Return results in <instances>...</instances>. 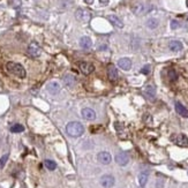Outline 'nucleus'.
Returning a JSON list of instances; mask_svg holds the SVG:
<instances>
[{"label":"nucleus","mask_w":188,"mask_h":188,"mask_svg":"<svg viewBox=\"0 0 188 188\" xmlns=\"http://www.w3.org/2000/svg\"><path fill=\"white\" fill-rule=\"evenodd\" d=\"M144 95L149 98V99H154L156 96V89L152 86H147L144 88Z\"/></svg>","instance_id":"18"},{"label":"nucleus","mask_w":188,"mask_h":188,"mask_svg":"<svg viewBox=\"0 0 188 188\" xmlns=\"http://www.w3.org/2000/svg\"><path fill=\"white\" fill-rule=\"evenodd\" d=\"M169 78H170V80H171V81H176V80H177L178 74L176 73V71H174V69H170V71H169Z\"/></svg>","instance_id":"26"},{"label":"nucleus","mask_w":188,"mask_h":188,"mask_svg":"<svg viewBox=\"0 0 188 188\" xmlns=\"http://www.w3.org/2000/svg\"><path fill=\"white\" fill-rule=\"evenodd\" d=\"M44 165H45V167H46L47 170H50V171H54V170L57 169L56 162H53V161H51V159H46V161L44 162Z\"/></svg>","instance_id":"21"},{"label":"nucleus","mask_w":188,"mask_h":188,"mask_svg":"<svg viewBox=\"0 0 188 188\" xmlns=\"http://www.w3.org/2000/svg\"><path fill=\"white\" fill-rule=\"evenodd\" d=\"M141 73L144 74V75H148V74L150 73V66H149V65H145V66L141 69Z\"/></svg>","instance_id":"27"},{"label":"nucleus","mask_w":188,"mask_h":188,"mask_svg":"<svg viewBox=\"0 0 188 188\" xmlns=\"http://www.w3.org/2000/svg\"><path fill=\"white\" fill-rule=\"evenodd\" d=\"M114 183H115V179L113 176L111 174H104L102 178H100V185L104 188H111L114 186Z\"/></svg>","instance_id":"4"},{"label":"nucleus","mask_w":188,"mask_h":188,"mask_svg":"<svg viewBox=\"0 0 188 188\" xmlns=\"http://www.w3.org/2000/svg\"><path fill=\"white\" fill-rule=\"evenodd\" d=\"M97 158H98L99 163H102V164H104V165L110 164L111 161H112V157H111V155H110L107 151H102V152H99L98 156H97Z\"/></svg>","instance_id":"8"},{"label":"nucleus","mask_w":188,"mask_h":188,"mask_svg":"<svg viewBox=\"0 0 188 188\" xmlns=\"http://www.w3.org/2000/svg\"><path fill=\"white\" fill-rule=\"evenodd\" d=\"M180 27V24H179V22L178 21H176V20H173V21H171V29H178Z\"/></svg>","instance_id":"28"},{"label":"nucleus","mask_w":188,"mask_h":188,"mask_svg":"<svg viewBox=\"0 0 188 188\" xmlns=\"http://www.w3.org/2000/svg\"><path fill=\"white\" fill-rule=\"evenodd\" d=\"M147 183H148V173L147 172H141L139 174V185H140V187L143 188L147 185Z\"/></svg>","instance_id":"20"},{"label":"nucleus","mask_w":188,"mask_h":188,"mask_svg":"<svg viewBox=\"0 0 188 188\" xmlns=\"http://www.w3.org/2000/svg\"><path fill=\"white\" fill-rule=\"evenodd\" d=\"M102 5H107L108 3V0H99Z\"/></svg>","instance_id":"31"},{"label":"nucleus","mask_w":188,"mask_h":188,"mask_svg":"<svg viewBox=\"0 0 188 188\" xmlns=\"http://www.w3.org/2000/svg\"><path fill=\"white\" fill-rule=\"evenodd\" d=\"M40 52H42V50H40V47L38 46V44L37 43H31L29 46H28V53H29V56H31L32 58H37V57H39L40 56Z\"/></svg>","instance_id":"5"},{"label":"nucleus","mask_w":188,"mask_h":188,"mask_svg":"<svg viewBox=\"0 0 188 188\" xmlns=\"http://www.w3.org/2000/svg\"><path fill=\"white\" fill-rule=\"evenodd\" d=\"M118 66L124 71H129L132 68V61L128 58H121L118 61Z\"/></svg>","instance_id":"9"},{"label":"nucleus","mask_w":188,"mask_h":188,"mask_svg":"<svg viewBox=\"0 0 188 188\" xmlns=\"http://www.w3.org/2000/svg\"><path fill=\"white\" fill-rule=\"evenodd\" d=\"M133 12L135 13V14H143V13H145L147 12V8H145V6H143V5H136L135 7H133Z\"/></svg>","instance_id":"22"},{"label":"nucleus","mask_w":188,"mask_h":188,"mask_svg":"<svg viewBox=\"0 0 188 188\" xmlns=\"http://www.w3.org/2000/svg\"><path fill=\"white\" fill-rule=\"evenodd\" d=\"M169 49L173 52H178V51H181L183 50V43L179 42V40H171L170 44H169Z\"/></svg>","instance_id":"17"},{"label":"nucleus","mask_w":188,"mask_h":188,"mask_svg":"<svg viewBox=\"0 0 188 188\" xmlns=\"http://www.w3.org/2000/svg\"><path fill=\"white\" fill-rule=\"evenodd\" d=\"M24 130V127L21 125V124H15L10 127V132L12 133H21Z\"/></svg>","instance_id":"23"},{"label":"nucleus","mask_w":188,"mask_h":188,"mask_svg":"<svg viewBox=\"0 0 188 188\" xmlns=\"http://www.w3.org/2000/svg\"><path fill=\"white\" fill-rule=\"evenodd\" d=\"M6 68H7V71H8L10 74H13V75H15V76H17V78H20V79H24L25 75H27L24 67H23L22 65H20V64L9 61V62H7Z\"/></svg>","instance_id":"2"},{"label":"nucleus","mask_w":188,"mask_h":188,"mask_svg":"<svg viewBox=\"0 0 188 188\" xmlns=\"http://www.w3.org/2000/svg\"><path fill=\"white\" fill-rule=\"evenodd\" d=\"M107 76H108V79H110L111 81H115V80L118 79V71H117L115 66L110 65V66L107 67Z\"/></svg>","instance_id":"15"},{"label":"nucleus","mask_w":188,"mask_h":188,"mask_svg":"<svg viewBox=\"0 0 188 188\" xmlns=\"http://www.w3.org/2000/svg\"><path fill=\"white\" fill-rule=\"evenodd\" d=\"M156 187L157 188H163V181L162 180H158L157 184H156Z\"/></svg>","instance_id":"30"},{"label":"nucleus","mask_w":188,"mask_h":188,"mask_svg":"<svg viewBox=\"0 0 188 188\" xmlns=\"http://www.w3.org/2000/svg\"><path fill=\"white\" fill-rule=\"evenodd\" d=\"M107 20H108L113 25H115L117 28H124L122 21H121L117 15H108V16H107Z\"/></svg>","instance_id":"16"},{"label":"nucleus","mask_w":188,"mask_h":188,"mask_svg":"<svg viewBox=\"0 0 188 188\" xmlns=\"http://www.w3.org/2000/svg\"><path fill=\"white\" fill-rule=\"evenodd\" d=\"M80 69H81V72H82L84 75H89V74H91V73L95 71V66L93 64H90V62L83 61V62L80 64Z\"/></svg>","instance_id":"7"},{"label":"nucleus","mask_w":188,"mask_h":188,"mask_svg":"<svg viewBox=\"0 0 188 188\" xmlns=\"http://www.w3.org/2000/svg\"><path fill=\"white\" fill-rule=\"evenodd\" d=\"M147 27L150 28V29H155L158 27V21L156 19H149L147 21Z\"/></svg>","instance_id":"24"},{"label":"nucleus","mask_w":188,"mask_h":188,"mask_svg":"<svg viewBox=\"0 0 188 188\" xmlns=\"http://www.w3.org/2000/svg\"><path fill=\"white\" fill-rule=\"evenodd\" d=\"M12 2V5L14 6V7H19L20 5H21V0H13V1H10Z\"/></svg>","instance_id":"29"},{"label":"nucleus","mask_w":188,"mask_h":188,"mask_svg":"<svg viewBox=\"0 0 188 188\" xmlns=\"http://www.w3.org/2000/svg\"><path fill=\"white\" fill-rule=\"evenodd\" d=\"M173 141H174L176 144L179 145V147H187L188 145V139H187V136L184 135V134L177 135L176 139H173Z\"/></svg>","instance_id":"10"},{"label":"nucleus","mask_w":188,"mask_h":188,"mask_svg":"<svg viewBox=\"0 0 188 188\" xmlns=\"http://www.w3.org/2000/svg\"><path fill=\"white\" fill-rule=\"evenodd\" d=\"M176 111L184 118H188V108L185 107L180 102H176Z\"/></svg>","instance_id":"11"},{"label":"nucleus","mask_w":188,"mask_h":188,"mask_svg":"<svg viewBox=\"0 0 188 188\" xmlns=\"http://www.w3.org/2000/svg\"><path fill=\"white\" fill-rule=\"evenodd\" d=\"M75 17L81 22H89L91 20V13L89 10H87V9L79 8L75 12Z\"/></svg>","instance_id":"3"},{"label":"nucleus","mask_w":188,"mask_h":188,"mask_svg":"<svg viewBox=\"0 0 188 188\" xmlns=\"http://www.w3.org/2000/svg\"><path fill=\"white\" fill-rule=\"evenodd\" d=\"M60 89L61 88H60L59 83H57V82H50L47 84V91L51 95H58L60 93Z\"/></svg>","instance_id":"13"},{"label":"nucleus","mask_w":188,"mask_h":188,"mask_svg":"<svg viewBox=\"0 0 188 188\" xmlns=\"http://www.w3.org/2000/svg\"><path fill=\"white\" fill-rule=\"evenodd\" d=\"M186 3H187V7H188V0H187V1H186Z\"/></svg>","instance_id":"33"},{"label":"nucleus","mask_w":188,"mask_h":188,"mask_svg":"<svg viewBox=\"0 0 188 188\" xmlns=\"http://www.w3.org/2000/svg\"><path fill=\"white\" fill-rule=\"evenodd\" d=\"M82 117L87 120H94L96 118V113L93 108H89V107H86L82 110Z\"/></svg>","instance_id":"14"},{"label":"nucleus","mask_w":188,"mask_h":188,"mask_svg":"<svg viewBox=\"0 0 188 188\" xmlns=\"http://www.w3.org/2000/svg\"><path fill=\"white\" fill-rule=\"evenodd\" d=\"M87 3H89V5H93L94 3V0H84Z\"/></svg>","instance_id":"32"},{"label":"nucleus","mask_w":188,"mask_h":188,"mask_svg":"<svg viewBox=\"0 0 188 188\" xmlns=\"http://www.w3.org/2000/svg\"><path fill=\"white\" fill-rule=\"evenodd\" d=\"M115 162H117L118 165L125 166V165H127L128 162H129V156H128L126 152H119V154H117V156H115Z\"/></svg>","instance_id":"6"},{"label":"nucleus","mask_w":188,"mask_h":188,"mask_svg":"<svg viewBox=\"0 0 188 188\" xmlns=\"http://www.w3.org/2000/svg\"><path fill=\"white\" fill-rule=\"evenodd\" d=\"M80 46H81L82 49H86V50L90 49V47L93 46V40H91V38L88 37V36L81 37V39H80Z\"/></svg>","instance_id":"12"},{"label":"nucleus","mask_w":188,"mask_h":188,"mask_svg":"<svg viewBox=\"0 0 188 188\" xmlns=\"http://www.w3.org/2000/svg\"><path fill=\"white\" fill-rule=\"evenodd\" d=\"M64 82L68 88H73L75 86V78L73 75H71V74H67L64 78Z\"/></svg>","instance_id":"19"},{"label":"nucleus","mask_w":188,"mask_h":188,"mask_svg":"<svg viewBox=\"0 0 188 188\" xmlns=\"http://www.w3.org/2000/svg\"><path fill=\"white\" fill-rule=\"evenodd\" d=\"M66 132L72 137H79V136H81L84 133V127H83V125L81 122L72 121V122H68L67 124Z\"/></svg>","instance_id":"1"},{"label":"nucleus","mask_w":188,"mask_h":188,"mask_svg":"<svg viewBox=\"0 0 188 188\" xmlns=\"http://www.w3.org/2000/svg\"><path fill=\"white\" fill-rule=\"evenodd\" d=\"M8 157H9V155H8V154H6V155H3V156L0 158V170L5 167V165H6L7 161H8Z\"/></svg>","instance_id":"25"}]
</instances>
